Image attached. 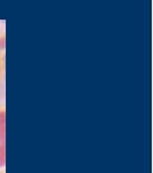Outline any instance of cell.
<instances>
[{
	"instance_id": "1",
	"label": "cell",
	"mask_w": 153,
	"mask_h": 173,
	"mask_svg": "<svg viewBox=\"0 0 153 173\" xmlns=\"http://www.w3.org/2000/svg\"><path fill=\"white\" fill-rule=\"evenodd\" d=\"M5 164V112L0 110V166Z\"/></svg>"
},
{
	"instance_id": "2",
	"label": "cell",
	"mask_w": 153,
	"mask_h": 173,
	"mask_svg": "<svg viewBox=\"0 0 153 173\" xmlns=\"http://www.w3.org/2000/svg\"><path fill=\"white\" fill-rule=\"evenodd\" d=\"M4 48V34L0 33V50ZM0 69H1V66H0Z\"/></svg>"
}]
</instances>
